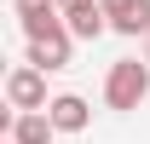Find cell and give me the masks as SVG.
I'll use <instances>...</instances> for the list:
<instances>
[{
    "mask_svg": "<svg viewBox=\"0 0 150 144\" xmlns=\"http://www.w3.org/2000/svg\"><path fill=\"white\" fill-rule=\"evenodd\" d=\"M69 6H81V0H58V12H69Z\"/></svg>",
    "mask_w": 150,
    "mask_h": 144,
    "instance_id": "9",
    "label": "cell"
},
{
    "mask_svg": "<svg viewBox=\"0 0 150 144\" xmlns=\"http://www.w3.org/2000/svg\"><path fill=\"white\" fill-rule=\"evenodd\" d=\"M64 29H69L75 40H98L104 29H110V18H104V6H98V0H81V6L64 12Z\"/></svg>",
    "mask_w": 150,
    "mask_h": 144,
    "instance_id": "8",
    "label": "cell"
},
{
    "mask_svg": "<svg viewBox=\"0 0 150 144\" xmlns=\"http://www.w3.org/2000/svg\"><path fill=\"white\" fill-rule=\"evenodd\" d=\"M12 12H18V23H23V35H29V40H40V35H52V29H64L58 0H12Z\"/></svg>",
    "mask_w": 150,
    "mask_h": 144,
    "instance_id": "5",
    "label": "cell"
},
{
    "mask_svg": "<svg viewBox=\"0 0 150 144\" xmlns=\"http://www.w3.org/2000/svg\"><path fill=\"white\" fill-rule=\"evenodd\" d=\"M46 115H52L58 133H87V121H93V104L81 98V92H58L52 104H46Z\"/></svg>",
    "mask_w": 150,
    "mask_h": 144,
    "instance_id": "6",
    "label": "cell"
},
{
    "mask_svg": "<svg viewBox=\"0 0 150 144\" xmlns=\"http://www.w3.org/2000/svg\"><path fill=\"white\" fill-rule=\"evenodd\" d=\"M69 52H75V35L69 29H52V35L29 40V58L23 64H35L40 75H52V69H69Z\"/></svg>",
    "mask_w": 150,
    "mask_h": 144,
    "instance_id": "3",
    "label": "cell"
},
{
    "mask_svg": "<svg viewBox=\"0 0 150 144\" xmlns=\"http://www.w3.org/2000/svg\"><path fill=\"white\" fill-rule=\"evenodd\" d=\"M144 58H150V35H144Z\"/></svg>",
    "mask_w": 150,
    "mask_h": 144,
    "instance_id": "10",
    "label": "cell"
},
{
    "mask_svg": "<svg viewBox=\"0 0 150 144\" xmlns=\"http://www.w3.org/2000/svg\"><path fill=\"white\" fill-rule=\"evenodd\" d=\"M104 6V18H110L115 35H150V0H98Z\"/></svg>",
    "mask_w": 150,
    "mask_h": 144,
    "instance_id": "4",
    "label": "cell"
},
{
    "mask_svg": "<svg viewBox=\"0 0 150 144\" xmlns=\"http://www.w3.org/2000/svg\"><path fill=\"white\" fill-rule=\"evenodd\" d=\"M58 138V127L46 109H18L12 115V133H6V144H52Z\"/></svg>",
    "mask_w": 150,
    "mask_h": 144,
    "instance_id": "7",
    "label": "cell"
},
{
    "mask_svg": "<svg viewBox=\"0 0 150 144\" xmlns=\"http://www.w3.org/2000/svg\"><path fill=\"white\" fill-rule=\"evenodd\" d=\"M6 104L12 109H46L52 98H46V75L35 69V64H18V69L6 75Z\"/></svg>",
    "mask_w": 150,
    "mask_h": 144,
    "instance_id": "2",
    "label": "cell"
},
{
    "mask_svg": "<svg viewBox=\"0 0 150 144\" xmlns=\"http://www.w3.org/2000/svg\"><path fill=\"white\" fill-rule=\"evenodd\" d=\"M150 98V58H115L104 75V104L110 109H139Z\"/></svg>",
    "mask_w": 150,
    "mask_h": 144,
    "instance_id": "1",
    "label": "cell"
}]
</instances>
